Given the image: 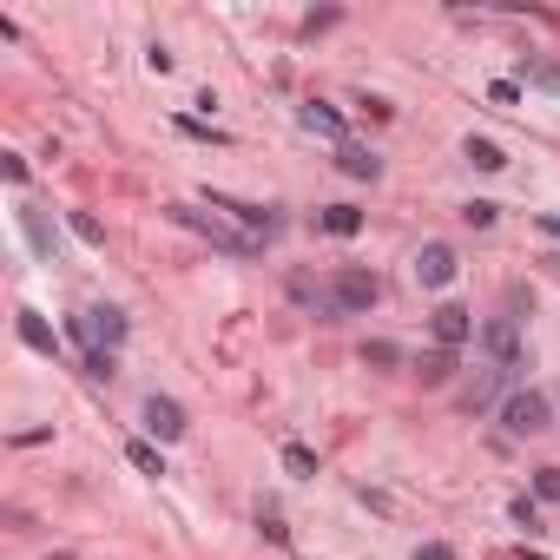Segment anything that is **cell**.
Masks as SVG:
<instances>
[{"label":"cell","instance_id":"1","mask_svg":"<svg viewBox=\"0 0 560 560\" xmlns=\"http://www.w3.org/2000/svg\"><path fill=\"white\" fill-rule=\"evenodd\" d=\"M172 224H185V231H198V238H211L218 251H231V257H251V251H264V244L251 238V231H231V224L218 218V211H192V205H172Z\"/></svg>","mask_w":560,"mask_h":560},{"label":"cell","instance_id":"2","mask_svg":"<svg viewBox=\"0 0 560 560\" xmlns=\"http://www.w3.org/2000/svg\"><path fill=\"white\" fill-rule=\"evenodd\" d=\"M66 330H73V343H86V350H119V343H126V310L93 304V310H80V317L66 323Z\"/></svg>","mask_w":560,"mask_h":560},{"label":"cell","instance_id":"3","mask_svg":"<svg viewBox=\"0 0 560 560\" xmlns=\"http://www.w3.org/2000/svg\"><path fill=\"white\" fill-rule=\"evenodd\" d=\"M481 350H488V363H495L501 376H521V363H528V350H521V317H488L481 323Z\"/></svg>","mask_w":560,"mask_h":560},{"label":"cell","instance_id":"4","mask_svg":"<svg viewBox=\"0 0 560 560\" xmlns=\"http://www.w3.org/2000/svg\"><path fill=\"white\" fill-rule=\"evenodd\" d=\"M330 297L343 317H363V310H376V297H383V284H376V271H356V264H343V271L330 277Z\"/></svg>","mask_w":560,"mask_h":560},{"label":"cell","instance_id":"5","mask_svg":"<svg viewBox=\"0 0 560 560\" xmlns=\"http://www.w3.org/2000/svg\"><path fill=\"white\" fill-rule=\"evenodd\" d=\"M547 416H554V409H547L541 389H514V396L501 402V422H508V435H541Z\"/></svg>","mask_w":560,"mask_h":560},{"label":"cell","instance_id":"6","mask_svg":"<svg viewBox=\"0 0 560 560\" xmlns=\"http://www.w3.org/2000/svg\"><path fill=\"white\" fill-rule=\"evenodd\" d=\"M501 389H508V376H501L495 363H481L475 376H468V383L455 389V402H462L468 416H481V409H495V402H501Z\"/></svg>","mask_w":560,"mask_h":560},{"label":"cell","instance_id":"7","mask_svg":"<svg viewBox=\"0 0 560 560\" xmlns=\"http://www.w3.org/2000/svg\"><path fill=\"white\" fill-rule=\"evenodd\" d=\"M211 211H224V218H238L244 231L257 238V244H264V238H277V224H284L277 211H264V205H244V198H224V192H211Z\"/></svg>","mask_w":560,"mask_h":560},{"label":"cell","instance_id":"8","mask_svg":"<svg viewBox=\"0 0 560 560\" xmlns=\"http://www.w3.org/2000/svg\"><path fill=\"white\" fill-rule=\"evenodd\" d=\"M429 330H435V350H462L468 336H481L475 330V310H462V304H442L429 317Z\"/></svg>","mask_w":560,"mask_h":560},{"label":"cell","instance_id":"9","mask_svg":"<svg viewBox=\"0 0 560 560\" xmlns=\"http://www.w3.org/2000/svg\"><path fill=\"white\" fill-rule=\"evenodd\" d=\"M455 271H462V264H455V244H422V251H416V284L422 290L455 284Z\"/></svg>","mask_w":560,"mask_h":560},{"label":"cell","instance_id":"10","mask_svg":"<svg viewBox=\"0 0 560 560\" xmlns=\"http://www.w3.org/2000/svg\"><path fill=\"white\" fill-rule=\"evenodd\" d=\"M284 290H290V297H297L304 310H317L323 323H336V317H343V310H336V297H330V284H317L310 271H290V277H284Z\"/></svg>","mask_w":560,"mask_h":560},{"label":"cell","instance_id":"11","mask_svg":"<svg viewBox=\"0 0 560 560\" xmlns=\"http://www.w3.org/2000/svg\"><path fill=\"white\" fill-rule=\"evenodd\" d=\"M145 429L159 435V442H178L192 422H185V409H178L172 396H159V389H152V396H145Z\"/></svg>","mask_w":560,"mask_h":560},{"label":"cell","instance_id":"12","mask_svg":"<svg viewBox=\"0 0 560 560\" xmlns=\"http://www.w3.org/2000/svg\"><path fill=\"white\" fill-rule=\"evenodd\" d=\"M297 126L317 132V139H343V112H336L330 99H304V106H297Z\"/></svg>","mask_w":560,"mask_h":560},{"label":"cell","instance_id":"13","mask_svg":"<svg viewBox=\"0 0 560 560\" xmlns=\"http://www.w3.org/2000/svg\"><path fill=\"white\" fill-rule=\"evenodd\" d=\"M14 330H20V343H27V350H40V356H60V336L47 330V317H40V310H20V317H14Z\"/></svg>","mask_w":560,"mask_h":560},{"label":"cell","instance_id":"14","mask_svg":"<svg viewBox=\"0 0 560 560\" xmlns=\"http://www.w3.org/2000/svg\"><path fill=\"white\" fill-rule=\"evenodd\" d=\"M317 231H330V238H356V231H363V211H356V205H323Z\"/></svg>","mask_w":560,"mask_h":560},{"label":"cell","instance_id":"15","mask_svg":"<svg viewBox=\"0 0 560 560\" xmlns=\"http://www.w3.org/2000/svg\"><path fill=\"white\" fill-rule=\"evenodd\" d=\"M336 165H343V172H350V178H369V185L383 178V159H376L369 145H343V152H336Z\"/></svg>","mask_w":560,"mask_h":560},{"label":"cell","instance_id":"16","mask_svg":"<svg viewBox=\"0 0 560 560\" xmlns=\"http://www.w3.org/2000/svg\"><path fill=\"white\" fill-rule=\"evenodd\" d=\"M462 159L475 165V172H501V165H508V152H501L495 139H475V132H468V145H462Z\"/></svg>","mask_w":560,"mask_h":560},{"label":"cell","instance_id":"17","mask_svg":"<svg viewBox=\"0 0 560 560\" xmlns=\"http://www.w3.org/2000/svg\"><path fill=\"white\" fill-rule=\"evenodd\" d=\"M20 231H27V244H33V257H53V231H47V218L33 205H20Z\"/></svg>","mask_w":560,"mask_h":560},{"label":"cell","instance_id":"18","mask_svg":"<svg viewBox=\"0 0 560 560\" xmlns=\"http://www.w3.org/2000/svg\"><path fill=\"white\" fill-rule=\"evenodd\" d=\"M416 376H422V383H429V389H442L448 376H455V350H429V356H422V363H416Z\"/></svg>","mask_w":560,"mask_h":560},{"label":"cell","instance_id":"19","mask_svg":"<svg viewBox=\"0 0 560 560\" xmlns=\"http://www.w3.org/2000/svg\"><path fill=\"white\" fill-rule=\"evenodd\" d=\"M126 462L139 468V475H165V455H159V448H152V442H139V435H132V442H126Z\"/></svg>","mask_w":560,"mask_h":560},{"label":"cell","instance_id":"20","mask_svg":"<svg viewBox=\"0 0 560 560\" xmlns=\"http://www.w3.org/2000/svg\"><path fill=\"white\" fill-rule=\"evenodd\" d=\"M284 468H290L297 481H310V475H317V448H304V442H284Z\"/></svg>","mask_w":560,"mask_h":560},{"label":"cell","instance_id":"21","mask_svg":"<svg viewBox=\"0 0 560 560\" xmlns=\"http://www.w3.org/2000/svg\"><path fill=\"white\" fill-rule=\"evenodd\" d=\"M521 80H534V86H547V93H560V66H554V60H521Z\"/></svg>","mask_w":560,"mask_h":560},{"label":"cell","instance_id":"22","mask_svg":"<svg viewBox=\"0 0 560 560\" xmlns=\"http://www.w3.org/2000/svg\"><path fill=\"white\" fill-rule=\"evenodd\" d=\"M514 528H528V534H541V501H534V495H514Z\"/></svg>","mask_w":560,"mask_h":560},{"label":"cell","instance_id":"23","mask_svg":"<svg viewBox=\"0 0 560 560\" xmlns=\"http://www.w3.org/2000/svg\"><path fill=\"white\" fill-rule=\"evenodd\" d=\"M86 376H93V383H112V376H119V356L112 350H86Z\"/></svg>","mask_w":560,"mask_h":560},{"label":"cell","instance_id":"24","mask_svg":"<svg viewBox=\"0 0 560 560\" xmlns=\"http://www.w3.org/2000/svg\"><path fill=\"white\" fill-rule=\"evenodd\" d=\"M534 501H554L560 508V468H534Z\"/></svg>","mask_w":560,"mask_h":560},{"label":"cell","instance_id":"25","mask_svg":"<svg viewBox=\"0 0 560 560\" xmlns=\"http://www.w3.org/2000/svg\"><path fill=\"white\" fill-rule=\"evenodd\" d=\"M73 238H80V244H106V231H99V218H86V211H73Z\"/></svg>","mask_w":560,"mask_h":560},{"label":"cell","instance_id":"26","mask_svg":"<svg viewBox=\"0 0 560 560\" xmlns=\"http://www.w3.org/2000/svg\"><path fill=\"white\" fill-rule=\"evenodd\" d=\"M462 218H468V224H475V231H488V224H495V218H501V205H488V198H475V205H468V211H462Z\"/></svg>","mask_w":560,"mask_h":560},{"label":"cell","instance_id":"27","mask_svg":"<svg viewBox=\"0 0 560 560\" xmlns=\"http://www.w3.org/2000/svg\"><path fill=\"white\" fill-rule=\"evenodd\" d=\"M363 363H376V369H389V363H396V343H363Z\"/></svg>","mask_w":560,"mask_h":560},{"label":"cell","instance_id":"28","mask_svg":"<svg viewBox=\"0 0 560 560\" xmlns=\"http://www.w3.org/2000/svg\"><path fill=\"white\" fill-rule=\"evenodd\" d=\"M488 99H495V106H514V99H521V80H495V86H488Z\"/></svg>","mask_w":560,"mask_h":560},{"label":"cell","instance_id":"29","mask_svg":"<svg viewBox=\"0 0 560 560\" xmlns=\"http://www.w3.org/2000/svg\"><path fill=\"white\" fill-rule=\"evenodd\" d=\"M409 560H455V547H448V541H422Z\"/></svg>","mask_w":560,"mask_h":560},{"label":"cell","instance_id":"30","mask_svg":"<svg viewBox=\"0 0 560 560\" xmlns=\"http://www.w3.org/2000/svg\"><path fill=\"white\" fill-rule=\"evenodd\" d=\"M0 172L14 178V185H27V159H20V152H0Z\"/></svg>","mask_w":560,"mask_h":560},{"label":"cell","instance_id":"31","mask_svg":"<svg viewBox=\"0 0 560 560\" xmlns=\"http://www.w3.org/2000/svg\"><path fill=\"white\" fill-rule=\"evenodd\" d=\"M178 132H192V139H218V132H211L205 119H192V112H178Z\"/></svg>","mask_w":560,"mask_h":560},{"label":"cell","instance_id":"32","mask_svg":"<svg viewBox=\"0 0 560 560\" xmlns=\"http://www.w3.org/2000/svg\"><path fill=\"white\" fill-rule=\"evenodd\" d=\"M534 224H541V238H554V244H560V218H554V211H541Z\"/></svg>","mask_w":560,"mask_h":560}]
</instances>
